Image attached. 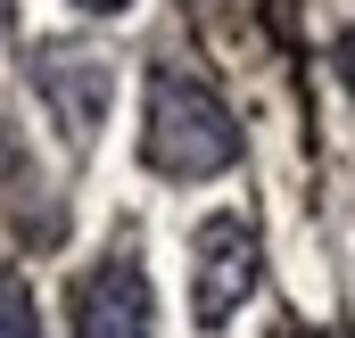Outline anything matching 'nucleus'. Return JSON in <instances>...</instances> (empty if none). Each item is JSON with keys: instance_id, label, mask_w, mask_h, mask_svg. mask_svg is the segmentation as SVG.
Returning a JSON list of instances; mask_svg holds the SVG:
<instances>
[{"instance_id": "1", "label": "nucleus", "mask_w": 355, "mask_h": 338, "mask_svg": "<svg viewBox=\"0 0 355 338\" xmlns=\"http://www.w3.org/2000/svg\"><path fill=\"white\" fill-rule=\"evenodd\" d=\"M141 157L166 181H215L240 166V124L190 66H157L149 75V124H141Z\"/></svg>"}, {"instance_id": "2", "label": "nucleus", "mask_w": 355, "mask_h": 338, "mask_svg": "<svg viewBox=\"0 0 355 338\" xmlns=\"http://www.w3.org/2000/svg\"><path fill=\"white\" fill-rule=\"evenodd\" d=\"M33 91H42L58 141H67V149H91V132L107 124L116 75H107V58L83 50V42H42V50H33Z\"/></svg>"}, {"instance_id": "3", "label": "nucleus", "mask_w": 355, "mask_h": 338, "mask_svg": "<svg viewBox=\"0 0 355 338\" xmlns=\"http://www.w3.org/2000/svg\"><path fill=\"white\" fill-rule=\"evenodd\" d=\"M257 272H265V248L240 215H215L198 223V272H190V322L198 330H223L248 297H257Z\"/></svg>"}, {"instance_id": "4", "label": "nucleus", "mask_w": 355, "mask_h": 338, "mask_svg": "<svg viewBox=\"0 0 355 338\" xmlns=\"http://www.w3.org/2000/svg\"><path fill=\"white\" fill-rule=\"evenodd\" d=\"M149 330H157L149 272L132 264V248L99 256L83 281H75V338H149Z\"/></svg>"}, {"instance_id": "5", "label": "nucleus", "mask_w": 355, "mask_h": 338, "mask_svg": "<svg viewBox=\"0 0 355 338\" xmlns=\"http://www.w3.org/2000/svg\"><path fill=\"white\" fill-rule=\"evenodd\" d=\"M0 338H42V305L17 264H0Z\"/></svg>"}, {"instance_id": "6", "label": "nucleus", "mask_w": 355, "mask_h": 338, "mask_svg": "<svg viewBox=\"0 0 355 338\" xmlns=\"http://www.w3.org/2000/svg\"><path fill=\"white\" fill-rule=\"evenodd\" d=\"M339 83L355 91V33H347V42H339Z\"/></svg>"}, {"instance_id": "7", "label": "nucleus", "mask_w": 355, "mask_h": 338, "mask_svg": "<svg viewBox=\"0 0 355 338\" xmlns=\"http://www.w3.org/2000/svg\"><path fill=\"white\" fill-rule=\"evenodd\" d=\"M75 8H91V17H124L132 0H75Z\"/></svg>"}]
</instances>
